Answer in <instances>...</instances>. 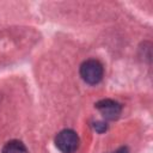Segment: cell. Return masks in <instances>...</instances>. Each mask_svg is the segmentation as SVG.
<instances>
[{
    "mask_svg": "<svg viewBox=\"0 0 153 153\" xmlns=\"http://www.w3.org/2000/svg\"><path fill=\"white\" fill-rule=\"evenodd\" d=\"M55 143L61 152L73 153L79 147V136L72 129H63L56 135Z\"/></svg>",
    "mask_w": 153,
    "mask_h": 153,
    "instance_id": "obj_2",
    "label": "cell"
},
{
    "mask_svg": "<svg viewBox=\"0 0 153 153\" xmlns=\"http://www.w3.org/2000/svg\"><path fill=\"white\" fill-rule=\"evenodd\" d=\"M94 129L97 131H99V133H103L106 129V126L104 123H102V122H97V123H94Z\"/></svg>",
    "mask_w": 153,
    "mask_h": 153,
    "instance_id": "obj_5",
    "label": "cell"
},
{
    "mask_svg": "<svg viewBox=\"0 0 153 153\" xmlns=\"http://www.w3.org/2000/svg\"><path fill=\"white\" fill-rule=\"evenodd\" d=\"M2 153H27V151L23 142L18 140H11L4 146Z\"/></svg>",
    "mask_w": 153,
    "mask_h": 153,
    "instance_id": "obj_4",
    "label": "cell"
},
{
    "mask_svg": "<svg viewBox=\"0 0 153 153\" xmlns=\"http://www.w3.org/2000/svg\"><path fill=\"white\" fill-rule=\"evenodd\" d=\"M114 153H129V151H128V148L127 147H121V148H118L116 152H114Z\"/></svg>",
    "mask_w": 153,
    "mask_h": 153,
    "instance_id": "obj_6",
    "label": "cell"
},
{
    "mask_svg": "<svg viewBox=\"0 0 153 153\" xmlns=\"http://www.w3.org/2000/svg\"><path fill=\"white\" fill-rule=\"evenodd\" d=\"M103 74H104L103 65L96 59L86 60L80 66V75L82 80L90 85L98 84L102 80Z\"/></svg>",
    "mask_w": 153,
    "mask_h": 153,
    "instance_id": "obj_1",
    "label": "cell"
},
{
    "mask_svg": "<svg viewBox=\"0 0 153 153\" xmlns=\"http://www.w3.org/2000/svg\"><path fill=\"white\" fill-rule=\"evenodd\" d=\"M96 108L100 111L105 120H116L121 114V105L112 99H103L96 104Z\"/></svg>",
    "mask_w": 153,
    "mask_h": 153,
    "instance_id": "obj_3",
    "label": "cell"
}]
</instances>
